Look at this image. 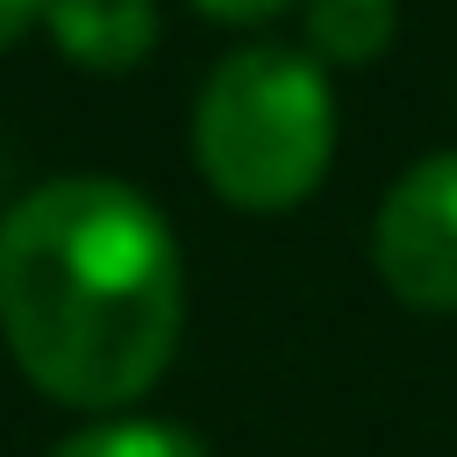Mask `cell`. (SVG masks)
<instances>
[{
	"mask_svg": "<svg viewBox=\"0 0 457 457\" xmlns=\"http://www.w3.org/2000/svg\"><path fill=\"white\" fill-rule=\"evenodd\" d=\"M378 278L414 307H457V150L393 179L371 228Z\"/></svg>",
	"mask_w": 457,
	"mask_h": 457,
	"instance_id": "3",
	"label": "cell"
},
{
	"mask_svg": "<svg viewBox=\"0 0 457 457\" xmlns=\"http://www.w3.org/2000/svg\"><path fill=\"white\" fill-rule=\"evenodd\" d=\"M186 271L164 214L121 179H50L0 221V328L71 407L136 400L179 343Z\"/></svg>",
	"mask_w": 457,
	"mask_h": 457,
	"instance_id": "1",
	"label": "cell"
},
{
	"mask_svg": "<svg viewBox=\"0 0 457 457\" xmlns=\"http://www.w3.org/2000/svg\"><path fill=\"white\" fill-rule=\"evenodd\" d=\"M307 36L336 64H371L393 43V0H314L307 7Z\"/></svg>",
	"mask_w": 457,
	"mask_h": 457,
	"instance_id": "5",
	"label": "cell"
},
{
	"mask_svg": "<svg viewBox=\"0 0 457 457\" xmlns=\"http://www.w3.org/2000/svg\"><path fill=\"white\" fill-rule=\"evenodd\" d=\"M43 21L64 43V57H79L93 71L136 64L150 50V36H157V7L150 0H50Z\"/></svg>",
	"mask_w": 457,
	"mask_h": 457,
	"instance_id": "4",
	"label": "cell"
},
{
	"mask_svg": "<svg viewBox=\"0 0 457 457\" xmlns=\"http://www.w3.org/2000/svg\"><path fill=\"white\" fill-rule=\"evenodd\" d=\"M207 14H221V21H257V14H278L286 0H200Z\"/></svg>",
	"mask_w": 457,
	"mask_h": 457,
	"instance_id": "8",
	"label": "cell"
},
{
	"mask_svg": "<svg viewBox=\"0 0 457 457\" xmlns=\"http://www.w3.org/2000/svg\"><path fill=\"white\" fill-rule=\"evenodd\" d=\"M43 7H50V0H0V50H7V43H14V36L43 14Z\"/></svg>",
	"mask_w": 457,
	"mask_h": 457,
	"instance_id": "7",
	"label": "cell"
},
{
	"mask_svg": "<svg viewBox=\"0 0 457 457\" xmlns=\"http://www.w3.org/2000/svg\"><path fill=\"white\" fill-rule=\"evenodd\" d=\"M328 143H336V114L314 57L286 43H257L207 71L193 107V150L214 193L243 207H286L321 179Z\"/></svg>",
	"mask_w": 457,
	"mask_h": 457,
	"instance_id": "2",
	"label": "cell"
},
{
	"mask_svg": "<svg viewBox=\"0 0 457 457\" xmlns=\"http://www.w3.org/2000/svg\"><path fill=\"white\" fill-rule=\"evenodd\" d=\"M50 457H207V450L179 421H100V428L64 436Z\"/></svg>",
	"mask_w": 457,
	"mask_h": 457,
	"instance_id": "6",
	"label": "cell"
}]
</instances>
